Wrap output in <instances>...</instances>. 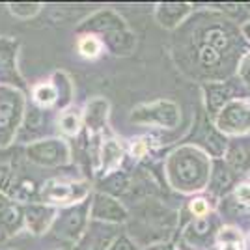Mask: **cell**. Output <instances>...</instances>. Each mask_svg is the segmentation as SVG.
<instances>
[{
    "instance_id": "8992f818",
    "label": "cell",
    "mask_w": 250,
    "mask_h": 250,
    "mask_svg": "<svg viewBox=\"0 0 250 250\" xmlns=\"http://www.w3.org/2000/svg\"><path fill=\"white\" fill-rule=\"evenodd\" d=\"M190 209H192V213H194V215H198V217H202V215H206V213H208V206H206V202H204V200H196V202H192Z\"/></svg>"
},
{
    "instance_id": "7a4b0ae2",
    "label": "cell",
    "mask_w": 250,
    "mask_h": 250,
    "mask_svg": "<svg viewBox=\"0 0 250 250\" xmlns=\"http://www.w3.org/2000/svg\"><path fill=\"white\" fill-rule=\"evenodd\" d=\"M60 125H62V129L65 133L75 135V133L79 131V118L75 114H65L62 120H60Z\"/></svg>"
},
{
    "instance_id": "277c9868",
    "label": "cell",
    "mask_w": 250,
    "mask_h": 250,
    "mask_svg": "<svg viewBox=\"0 0 250 250\" xmlns=\"http://www.w3.org/2000/svg\"><path fill=\"white\" fill-rule=\"evenodd\" d=\"M208 42L211 43V45H215V47H219V49H222V47H226V45H228L226 36H224L220 30H209L208 32Z\"/></svg>"
},
{
    "instance_id": "52a82bcc",
    "label": "cell",
    "mask_w": 250,
    "mask_h": 250,
    "mask_svg": "<svg viewBox=\"0 0 250 250\" xmlns=\"http://www.w3.org/2000/svg\"><path fill=\"white\" fill-rule=\"evenodd\" d=\"M237 198L245 204H250V185H245V187H239L237 190Z\"/></svg>"
},
{
    "instance_id": "5b68a950",
    "label": "cell",
    "mask_w": 250,
    "mask_h": 250,
    "mask_svg": "<svg viewBox=\"0 0 250 250\" xmlns=\"http://www.w3.org/2000/svg\"><path fill=\"white\" fill-rule=\"evenodd\" d=\"M202 60H204V63H215L219 60V54L213 47H204L202 49Z\"/></svg>"
},
{
    "instance_id": "3957f363",
    "label": "cell",
    "mask_w": 250,
    "mask_h": 250,
    "mask_svg": "<svg viewBox=\"0 0 250 250\" xmlns=\"http://www.w3.org/2000/svg\"><path fill=\"white\" fill-rule=\"evenodd\" d=\"M99 42L94 40V38H84L83 42H81V52L86 54V56H95L97 52H99Z\"/></svg>"
},
{
    "instance_id": "30bf717a",
    "label": "cell",
    "mask_w": 250,
    "mask_h": 250,
    "mask_svg": "<svg viewBox=\"0 0 250 250\" xmlns=\"http://www.w3.org/2000/svg\"><path fill=\"white\" fill-rule=\"evenodd\" d=\"M222 250H239V249H237L235 245H231V243H228V245H224V247H222Z\"/></svg>"
},
{
    "instance_id": "ba28073f",
    "label": "cell",
    "mask_w": 250,
    "mask_h": 250,
    "mask_svg": "<svg viewBox=\"0 0 250 250\" xmlns=\"http://www.w3.org/2000/svg\"><path fill=\"white\" fill-rule=\"evenodd\" d=\"M144 153H146V144L144 142H136L135 146H133V155L144 157Z\"/></svg>"
},
{
    "instance_id": "9c48e42d",
    "label": "cell",
    "mask_w": 250,
    "mask_h": 250,
    "mask_svg": "<svg viewBox=\"0 0 250 250\" xmlns=\"http://www.w3.org/2000/svg\"><path fill=\"white\" fill-rule=\"evenodd\" d=\"M32 151H42L43 155H45V149H43L42 146H40V147H34V149H32ZM47 155H49V157H52V159H54V157H56V153H54V151H49V153H47Z\"/></svg>"
},
{
    "instance_id": "8fae6325",
    "label": "cell",
    "mask_w": 250,
    "mask_h": 250,
    "mask_svg": "<svg viewBox=\"0 0 250 250\" xmlns=\"http://www.w3.org/2000/svg\"><path fill=\"white\" fill-rule=\"evenodd\" d=\"M6 208H8V206H6V200L0 196V211H4Z\"/></svg>"
},
{
    "instance_id": "6da1fadb",
    "label": "cell",
    "mask_w": 250,
    "mask_h": 250,
    "mask_svg": "<svg viewBox=\"0 0 250 250\" xmlns=\"http://www.w3.org/2000/svg\"><path fill=\"white\" fill-rule=\"evenodd\" d=\"M36 99H38V103L42 104H51L54 99H56V90L49 86V84H45V86H40V88H36Z\"/></svg>"
}]
</instances>
